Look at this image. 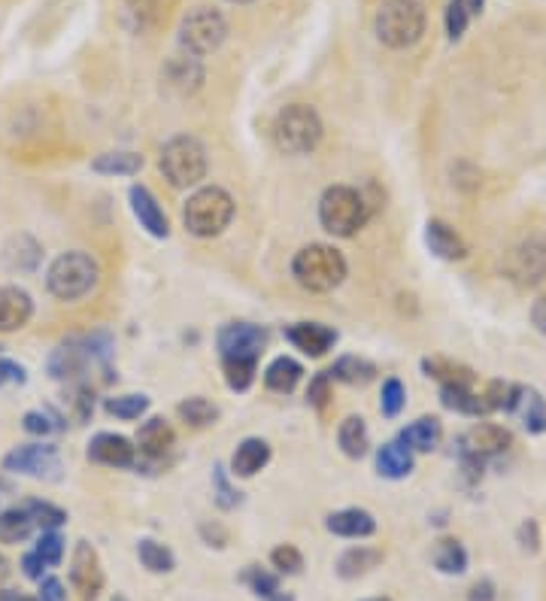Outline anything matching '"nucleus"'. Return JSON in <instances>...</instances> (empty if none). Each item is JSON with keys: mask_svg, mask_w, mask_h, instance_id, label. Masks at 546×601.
I'll list each match as a JSON object with an SVG mask.
<instances>
[{"mask_svg": "<svg viewBox=\"0 0 546 601\" xmlns=\"http://www.w3.org/2000/svg\"><path fill=\"white\" fill-rule=\"evenodd\" d=\"M161 173L173 189H192L206 176V149L194 137H173L161 149Z\"/></svg>", "mask_w": 546, "mask_h": 601, "instance_id": "nucleus-7", "label": "nucleus"}, {"mask_svg": "<svg viewBox=\"0 0 546 601\" xmlns=\"http://www.w3.org/2000/svg\"><path fill=\"white\" fill-rule=\"evenodd\" d=\"M404 401H407V393H404V383L400 380H386L383 383V398H379V410H383V417H398L400 410H404Z\"/></svg>", "mask_w": 546, "mask_h": 601, "instance_id": "nucleus-43", "label": "nucleus"}, {"mask_svg": "<svg viewBox=\"0 0 546 601\" xmlns=\"http://www.w3.org/2000/svg\"><path fill=\"white\" fill-rule=\"evenodd\" d=\"M270 462V447H267V441H261V438H246V441L237 447V453H234V474L237 477H253V474H258L261 468Z\"/></svg>", "mask_w": 546, "mask_h": 601, "instance_id": "nucleus-26", "label": "nucleus"}, {"mask_svg": "<svg viewBox=\"0 0 546 601\" xmlns=\"http://www.w3.org/2000/svg\"><path fill=\"white\" fill-rule=\"evenodd\" d=\"M149 410V398L146 395H119V398H107V414L116 419H140Z\"/></svg>", "mask_w": 546, "mask_h": 601, "instance_id": "nucleus-38", "label": "nucleus"}, {"mask_svg": "<svg viewBox=\"0 0 546 601\" xmlns=\"http://www.w3.org/2000/svg\"><path fill=\"white\" fill-rule=\"evenodd\" d=\"M243 583L253 589L255 595H261V599H274L279 592V577L265 571V568H258V565H249L246 568V575H243Z\"/></svg>", "mask_w": 546, "mask_h": 601, "instance_id": "nucleus-40", "label": "nucleus"}, {"mask_svg": "<svg viewBox=\"0 0 546 601\" xmlns=\"http://www.w3.org/2000/svg\"><path fill=\"white\" fill-rule=\"evenodd\" d=\"M88 459L107 468H133L140 462L137 447L128 438L113 434V431H100V434L92 438V443H88Z\"/></svg>", "mask_w": 546, "mask_h": 601, "instance_id": "nucleus-14", "label": "nucleus"}, {"mask_svg": "<svg viewBox=\"0 0 546 601\" xmlns=\"http://www.w3.org/2000/svg\"><path fill=\"white\" fill-rule=\"evenodd\" d=\"M97 277H100V270H97L95 258L73 249V253H64L49 265L46 286L58 301H79L95 289Z\"/></svg>", "mask_w": 546, "mask_h": 601, "instance_id": "nucleus-5", "label": "nucleus"}, {"mask_svg": "<svg viewBox=\"0 0 546 601\" xmlns=\"http://www.w3.org/2000/svg\"><path fill=\"white\" fill-rule=\"evenodd\" d=\"M131 210L137 222H140V228L152 234V237H168L170 225L168 216H164V210L156 201V195L146 189V185H133L131 189Z\"/></svg>", "mask_w": 546, "mask_h": 601, "instance_id": "nucleus-20", "label": "nucleus"}, {"mask_svg": "<svg viewBox=\"0 0 546 601\" xmlns=\"http://www.w3.org/2000/svg\"><path fill=\"white\" fill-rule=\"evenodd\" d=\"M425 244H428V249H431L437 258H443V261H459V258L468 256L464 240L449 228L447 222L440 219H431L425 225Z\"/></svg>", "mask_w": 546, "mask_h": 601, "instance_id": "nucleus-22", "label": "nucleus"}, {"mask_svg": "<svg viewBox=\"0 0 546 601\" xmlns=\"http://www.w3.org/2000/svg\"><path fill=\"white\" fill-rule=\"evenodd\" d=\"M440 434H443V429H440V422H437L435 417H422L416 419L413 426H407V429L400 431L398 441L407 447V450H416V453H428V450H435L437 443H440Z\"/></svg>", "mask_w": 546, "mask_h": 601, "instance_id": "nucleus-27", "label": "nucleus"}, {"mask_svg": "<svg viewBox=\"0 0 546 601\" xmlns=\"http://www.w3.org/2000/svg\"><path fill=\"white\" fill-rule=\"evenodd\" d=\"M7 383H24V368L10 358H0V386H7Z\"/></svg>", "mask_w": 546, "mask_h": 601, "instance_id": "nucleus-52", "label": "nucleus"}, {"mask_svg": "<svg viewBox=\"0 0 546 601\" xmlns=\"http://www.w3.org/2000/svg\"><path fill=\"white\" fill-rule=\"evenodd\" d=\"M291 273L307 292H334L346 280V258L334 246L310 244L295 256Z\"/></svg>", "mask_w": 546, "mask_h": 601, "instance_id": "nucleus-2", "label": "nucleus"}, {"mask_svg": "<svg viewBox=\"0 0 546 601\" xmlns=\"http://www.w3.org/2000/svg\"><path fill=\"white\" fill-rule=\"evenodd\" d=\"M143 168V155H137V152H104V155H97L92 161V171L104 173V176H133V173H140Z\"/></svg>", "mask_w": 546, "mask_h": 601, "instance_id": "nucleus-30", "label": "nucleus"}, {"mask_svg": "<svg viewBox=\"0 0 546 601\" xmlns=\"http://www.w3.org/2000/svg\"><path fill=\"white\" fill-rule=\"evenodd\" d=\"M231 3H249V0H231Z\"/></svg>", "mask_w": 546, "mask_h": 601, "instance_id": "nucleus-59", "label": "nucleus"}, {"mask_svg": "<svg viewBox=\"0 0 546 601\" xmlns=\"http://www.w3.org/2000/svg\"><path fill=\"white\" fill-rule=\"evenodd\" d=\"M34 532V519L28 516L24 507H12V511H3L0 514V540L3 544H19L28 535Z\"/></svg>", "mask_w": 546, "mask_h": 601, "instance_id": "nucleus-35", "label": "nucleus"}, {"mask_svg": "<svg viewBox=\"0 0 546 601\" xmlns=\"http://www.w3.org/2000/svg\"><path fill=\"white\" fill-rule=\"evenodd\" d=\"M376 471L388 480L407 477L413 471V453L400 441L383 443V447L376 450Z\"/></svg>", "mask_w": 546, "mask_h": 601, "instance_id": "nucleus-24", "label": "nucleus"}, {"mask_svg": "<svg viewBox=\"0 0 546 601\" xmlns=\"http://www.w3.org/2000/svg\"><path fill=\"white\" fill-rule=\"evenodd\" d=\"M24 511H28V516L34 519V526H40L43 532H55V528L67 523V514L49 502H28L24 504Z\"/></svg>", "mask_w": 546, "mask_h": 601, "instance_id": "nucleus-39", "label": "nucleus"}, {"mask_svg": "<svg viewBox=\"0 0 546 601\" xmlns=\"http://www.w3.org/2000/svg\"><path fill=\"white\" fill-rule=\"evenodd\" d=\"M510 280L520 286H537L546 277V246L540 240H525L507 258Z\"/></svg>", "mask_w": 546, "mask_h": 601, "instance_id": "nucleus-13", "label": "nucleus"}, {"mask_svg": "<svg viewBox=\"0 0 546 601\" xmlns=\"http://www.w3.org/2000/svg\"><path fill=\"white\" fill-rule=\"evenodd\" d=\"M34 552L46 562V568H55L64 559V538H61L58 532H43L40 540H36Z\"/></svg>", "mask_w": 546, "mask_h": 601, "instance_id": "nucleus-44", "label": "nucleus"}, {"mask_svg": "<svg viewBox=\"0 0 546 601\" xmlns=\"http://www.w3.org/2000/svg\"><path fill=\"white\" fill-rule=\"evenodd\" d=\"M213 486H216V504L222 507V511H231V507H237V504H240V492L231 486L228 477H225V468L222 465H216V471H213Z\"/></svg>", "mask_w": 546, "mask_h": 601, "instance_id": "nucleus-46", "label": "nucleus"}, {"mask_svg": "<svg viewBox=\"0 0 546 601\" xmlns=\"http://www.w3.org/2000/svg\"><path fill=\"white\" fill-rule=\"evenodd\" d=\"M371 219V204L364 201L358 189L350 185H331L319 201V222L334 237H352Z\"/></svg>", "mask_w": 546, "mask_h": 601, "instance_id": "nucleus-3", "label": "nucleus"}, {"mask_svg": "<svg viewBox=\"0 0 546 601\" xmlns=\"http://www.w3.org/2000/svg\"><path fill=\"white\" fill-rule=\"evenodd\" d=\"M22 422L28 434H52V431L58 429V426L52 422V417L43 414V410H31V414H24Z\"/></svg>", "mask_w": 546, "mask_h": 601, "instance_id": "nucleus-50", "label": "nucleus"}, {"mask_svg": "<svg viewBox=\"0 0 546 601\" xmlns=\"http://www.w3.org/2000/svg\"><path fill=\"white\" fill-rule=\"evenodd\" d=\"M471 601H495V595H492V583H477V587L471 589Z\"/></svg>", "mask_w": 546, "mask_h": 601, "instance_id": "nucleus-56", "label": "nucleus"}, {"mask_svg": "<svg viewBox=\"0 0 546 601\" xmlns=\"http://www.w3.org/2000/svg\"><path fill=\"white\" fill-rule=\"evenodd\" d=\"M422 368L428 371V377H435L443 386L447 383H471V371L461 368V365H452V362H443V358H425Z\"/></svg>", "mask_w": 546, "mask_h": 601, "instance_id": "nucleus-41", "label": "nucleus"}, {"mask_svg": "<svg viewBox=\"0 0 546 601\" xmlns=\"http://www.w3.org/2000/svg\"><path fill=\"white\" fill-rule=\"evenodd\" d=\"M0 601H40V599L24 595V592H15V589H0Z\"/></svg>", "mask_w": 546, "mask_h": 601, "instance_id": "nucleus-58", "label": "nucleus"}, {"mask_svg": "<svg viewBox=\"0 0 546 601\" xmlns=\"http://www.w3.org/2000/svg\"><path fill=\"white\" fill-rule=\"evenodd\" d=\"M231 219H234V197L218 185L197 189L182 207V222L194 237H218L228 228Z\"/></svg>", "mask_w": 546, "mask_h": 601, "instance_id": "nucleus-4", "label": "nucleus"}, {"mask_svg": "<svg viewBox=\"0 0 546 601\" xmlns=\"http://www.w3.org/2000/svg\"><path fill=\"white\" fill-rule=\"evenodd\" d=\"M301 377H303L301 362H295V358L289 356L274 358L265 371L267 389H274V393H291V389L301 383Z\"/></svg>", "mask_w": 546, "mask_h": 601, "instance_id": "nucleus-28", "label": "nucleus"}, {"mask_svg": "<svg viewBox=\"0 0 546 601\" xmlns=\"http://www.w3.org/2000/svg\"><path fill=\"white\" fill-rule=\"evenodd\" d=\"M40 601H67V589L58 577H43L40 580Z\"/></svg>", "mask_w": 546, "mask_h": 601, "instance_id": "nucleus-51", "label": "nucleus"}, {"mask_svg": "<svg viewBox=\"0 0 546 601\" xmlns=\"http://www.w3.org/2000/svg\"><path fill=\"white\" fill-rule=\"evenodd\" d=\"M520 544L525 547V550H537L540 547V538H537V523L534 519H528V523H522L520 528Z\"/></svg>", "mask_w": 546, "mask_h": 601, "instance_id": "nucleus-53", "label": "nucleus"}, {"mask_svg": "<svg viewBox=\"0 0 546 601\" xmlns=\"http://www.w3.org/2000/svg\"><path fill=\"white\" fill-rule=\"evenodd\" d=\"M222 368H225V380L234 393H243L249 389L258 374V362L253 358H222Z\"/></svg>", "mask_w": 546, "mask_h": 601, "instance_id": "nucleus-36", "label": "nucleus"}, {"mask_svg": "<svg viewBox=\"0 0 546 601\" xmlns=\"http://www.w3.org/2000/svg\"><path fill=\"white\" fill-rule=\"evenodd\" d=\"M34 316L31 294L19 286H0V334H10L24 329Z\"/></svg>", "mask_w": 546, "mask_h": 601, "instance_id": "nucleus-17", "label": "nucleus"}, {"mask_svg": "<svg viewBox=\"0 0 546 601\" xmlns=\"http://www.w3.org/2000/svg\"><path fill=\"white\" fill-rule=\"evenodd\" d=\"M456 3H459L461 10H464L468 15H477V13H483L485 0H456Z\"/></svg>", "mask_w": 546, "mask_h": 601, "instance_id": "nucleus-57", "label": "nucleus"}, {"mask_svg": "<svg viewBox=\"0 0 546 601\" xmlns=\"http://www.w3.org/2000/svg\"><path fill=\"white\" fill-rule=\"evenodd\" d=\"M95 356H107V353L95 350V341H67L49 356V374L55 380H76L85 365L95 362Z\"/></svg>", "mask_w": 546, "mask_h": 601, "instance_id": "nucleus-11", "label": "nucleus"}, {"mask_svg": "<svg viewBox=\"0 0 546 601\" xmlns=\"http://www.w3.org/2000/svg\"><path fill=\"white\" fill-rule=\"evenodd\" d=\"M0 258H3V268L12 270V273H31L43 261V246L36 244L31 234H15L7 240Z\"/></svg>", "mask_w": 546, "mask_h": 601, "instance_id": "nucleus-19", "label": "nucleus"}, {"mask_svg": "<svg viewBox=\"0 0 546 601\" xmlns=\"http://www.w3.org/2000/svg\"><path fill=\"white\" fill-rule=\"evenodd\" d=\"M522 410V419H525V429L534 431V434H540V431H546V405L544 398L537 393H525L522 389L520 395V405H516Z\"/></svg>", "mask_w": 546, "mask_h": 601, "instance_id": "nucleus-37", "label": "nucleus"}, {"mask_svg": "<svg viewBox=\"0 0 546 601\" xmlns=\"http://www.w3.org/2000/svg\"><path fill=\"white\" fill-rule=\"evenodd\" d=\"M164 83L173 92H180V95H192L201 88L204 83V64L197 62V55H173L168 64H164Z\"/></svg>", "mask_w": 546, "mask_h": 601, "instance_id": "nucleus-18", "label": "nucleus"}, {"mask_svg": "<svg viewBox=\"0 0 546 601\" xmlns=\"http://www.w3.org/2000/svg\"><path fill=\"white\" fill-rule=\"evenodd\" d=\"M71 583L85 601H92L97 592L104 589V568H100V559H97L95 547L85 544V540H79L76 550H73Z\"/></svg>", "mask_w": 546, "mask_h": 601, "instance_id": "nucleus-12", "label": "nucleus"}, {"mask_svg": "<svg viewBox=\"0 0 546 601\" xmlns=\"http://www.w3.org/2000/svg\"><path fill=\"white\" fill-rule=\"evenodd\" d=\"M328 395H331V374H315L313 383H310V389H307L310 405L322 410V407L328 405Z\"/></svg>", "mask_w": 546, "mask_h": 601, "instance_id": "nucleus-49", "label": "nucleus"}, {"mask_svg": "<svg viewBox=\"0 0 546 601\" xmlns=\"http://www.w3.org/2000/svg\"><path fill=\"white\" fill-rule=\"evenodd\" d=\"M322 140V119L307 104H291L274 119V143L286 155H307Z\"/></svg>", "mask_w": 546, "mask_h": 601, "instance_id": "nucleus-6", "label": "nucleus"}, {"mask_svg": "<svg viewBox=\"0 0 546 601\" xmlns=\"http://www.w3.org/2000/svg\"><path fill=\"white\" fill-rule=\"evenodd\" d=\"M367 601H392V599H367Z\"/></svg>", "mask_w": 546, "mask_h": 601, "instance_id": "nucleus-60", "label": "nucleus"}, {"mask_svg": "<svg viewBox=\"0 0 546 601\" xmlns=\"http://www.w3.org/2000/svg\"><path fill=\"white\" fill-rule=\"evenodd\" d=\"M338 443L343 453L350 455V459H362L367 453V447H371V431L364 426L362 417H350L340 422L338 431Z\"/></svg>", "mask_w": 546, "mask_h": 601, "instance_id": "nucleus-31", "label": "nucleus"}, {"mask_svg": "<svg viewBox=\"0 0 546 601\" xmlns=\"http://www.w3.org/2000/svg\"><path fill=\"white\" fill-rule=\"evenodd\" d=\"M428 15L419 0H383L374 15V31L388 50H410L425 34Z\"/></svg>", "mask_w": 546, "mask_h": 601, "instance_id": "nucleus-1", "label": "nucleus"}, {"mask_svg": "<svg viewBox=\"0 0 546 601\" xmlns=\"http://www.w3.org/2000/svg\"><path fill=\"white\" fill-rule=\"evenodd\" d=\"M532 320H534V325H537V332L546 334V298H540V301L534 304Z\"/></svg>", "mask_w": 546, "mask_h": 601, "instance_id": "nucleus-55", "label": "nucleus"}, {"mask_svg": "<svg viewBox=\"0 0 546 601\" xmlns=\"http://www.w3.org/2000/svg\"><path fill=\"white\" fill-rule=\"evenodd\" d=\"M3 468L12 471V474H24V477L58 480L61 459L58 450L49 447V443H24V447H15V450L3 459Z\"/></svg>", "mask_w": 546, "mask_h": 601, "instance_id": "nucleus-9", "label": "nucleus"}, {"mask_svg": "<svg viewBox=\"0 0 546 601\" xmlns=\"http://www.w3.org/2000/svg\"><path fill=\"white\" fill-rule=\"evenodd\" d=\"M225 37H228V22L213 7H197L182 19L180 43L189 55H210L225 43Z\"/></svg>", "mask_w": 546, "mask_h": 601, "instance_id": "nucleus-8", "label": "nucleus"}, {"mask_svg": "<svg viewBox=\"0 0 546 601\" xmlns=\"http://www.w3.org/2000/svg\"><path fill=\"white\" fill-rule=\"evenodd\" d=\"M71 407L73 417L79 419V422L92 417V410H95V395H92V389H88L85 383H76L71 389Z\"/></svg>", "mask_w": 546, "mask_h": 601, "instance_id": "nucleus-47", "label": "nucleus"}, {"mask_svg": "<svg viewBox=\"0 0 546 601\" xmlns=\"http://www.w3.org/2000/svg\"><path fill=\"white\" fill-rule=\"evenodd\" d=\"M328 532H334L340 538H367L374 535L376 523L374 516L362 511V507H346V511H338V514L328 516Z\"/></svg>", "mask_w": 546, "mask_h": 601, "instance_id": "nucleus-23", "label": "nucleus"}, {"mask_svg": "<svg viewBox=\"0 0 546 601\" xmlns=\"http://www.w3.org/2000/svg\"><path fill=\"white\" fill-rule=\"evenodd\" d=\"M270 562H274V568L282 571V575H298L303 568V556L301 550H295L291 544H282V547H277V550L270 552Z\"/></svg>", "mask_w": 546, "mask_h": 601, "instance_id": "nucleus-45", "label": "nucleus"}, {"mask_svg": "<svg viewBox=\"0 0 546 601\" xmlns=\"http://www.w3.org/2000/svg\"><path fill=\"white\" fill-rule=\"evenodd\" d=\"M180 417L189 422V426H194V429H204V426H210L213 419L218 417V410L206 398H189V401H182L180 405Z\"/></svg>", "mask_w": 546, "mask_h": 601, "instance_id": "nucleus-42", "label": "nucleus"}, {"mask_svg": "<svg viewBox=\"0 0 546 601\" xmlns=\"http://www.w3.org/2000/svg\"><path fill=\"white\" fill-rule=\"evenodd\" d=\"M334 380L346 383V386H367L376 377V365L367 358L358 356H343L334 362V368L328 371Z\"/></svg>", "mask_w": 546, "mask_h": 601, "instance_id": "nucleus-32", "label": "nucleus"}, {"mask_svg": "<svg viewBox=\"0 0 546 601\" xmlns=\"http://www.w3.org/2000/svg\"><path fill=\"white\" fill-rule=\"evenodd\" d=\"M379 562H383V552L374 550V547H352L338 559V575L343 580H355V577L367 575Z\"/></svg>", "mask_w": 546, "mask_h": 601, "instance_id": "nucleus-29", "label": "nucleus"}, {"mask_svg": "<svg viewBox=\"0 0 546 601\" xmlns=\"http://www.w3.org/2000/svg\"><path fill=\"white\" fill-rule=\"evenodd\" d=\"M468 19H471V15L464 13V10H461L456 0H449V7H447V34H449V40H459L461 34L468 31Z\"/></svg>", "mask_w": 546, "mask_h": 601, "instance_id": "nucleus-48", "label": "nucleus"}, {"mask_svg": "<svg viewBox=\"0 0 546 601\" xmlns=\"http://www.w3.org/2000/svg\"><path fill=\"white\" fill-rule=\"evenodd\" d=\"M137 556H140V562H143L146 571H152V575H168V571H173V565H176L173 552H170L164 544H158V540L149 538L137 544Z\"/></svg>", "mask_w": 546, "mask_h": 601, "instance_id": "nucleus-34", "label": "nucleus"}, {"mask_svg": "<svg viewBox=\"0 0 546 601\" xmlns=\"http://www.w3.org/2000/svg\"><path fill=\"white\" fill-rule=\"evenodd\" d=\"M216 344L222 358H253V362H258L267 344V334L265 329L249 325V322H231L218 332Z\"/></svg>", "mask_w": 546, "mask_h": 601, "instance_id": "nucleus-10", "label": "nucleus"}, {"mask_svg": "<svg viewBox=\"0 0 546 601\" xmlns=\"http://www.w3.org/2000/svg\"><path fill=\"white\" fill-rule=\"evenodd\" d=\"M435 565L437 571H443V575H464L468 571V550L452 538L437 540Z\"/></svg>", "mask_w": 546, "mask_h": 601, "instance_id": "nucleus-33", "label": "nucleus"}, {"mask_svg": "<svg viewBox=\"0 0 546 601\" xmlns=\"http://www.w3.org/2000/svg\"><path fill=\"white\" fill-rule=\"evenodd\" d=\"M22 568H24V575L28 577H34V580H43V571H46V562L36 556V552H28L22 559Z\"/></svg>", "mask_w": 546, "mask_h": 601, "instance_id": "nucleus-54", "label": "nucleus"}, {"mask_svg": "<svg viewBox=\"0 0 546 601\" xmlns=\"http://www.w3.org/2000/svg\"><path fill=\"white\" fill-rule=\"evenodd\" d=\"M440 401L449 410L456 414H468V417H480V414H489V405H485L483 395L471 393L468 383H447L443 393H440Z\"/></svg>", "mask_w": 546, "mask_h": 601, "instance_id": "nucleus-25", "label": "nucleus"}, {"mask_svg": "<svg viewBox=\"0 0 546 601\" xmlns=\"http://www.w3.org/2000/svg\"><path fill=\"white\" fill-rule=\"evenodd\" d=\"M116 601H128V599H116Z\"/></svg>", "mask_w": 546, "mask_h": 601, "instance_id": "nucleus-61", "label": "nucleus"}, {"mask_svg": "<svg viewBox=\"0 0 546 601\" xmlns=\"http://www.w3.org/2000/svg\"><path fill=\"white\" fill-rule=\"evenodd\" d=\"M173 443H176V434L170 429V422H164L161 417L146 419L143 426H140V431H137V450H140L137 455H146V459H152V462L164 459Z\"/></svg>", "mask_w": 546, "mask_h": 601, "instance_id": "nucleus-21", "label": "nucleus"}, {"mask_svg": "<svg viewBox=\"0 0 546 601\" xmlns=\"http://www.w3.org/2000/svg\"><path fill=\"white\" fill-rule=\"evenodd\" d=\"M510 431L501 429V426H492V422H480L473 426L464 438H461V455L464 459H477V462H485L489 455H497L501 450L510 447Z\"/></svg>", "mask_w": 546, "mask_h": 601, "instance_id": "nucleus-15", "label": "nucleus"}, {"mask_svg": "<svg viewBox=\"0 0 546 601\" xmlns=\"http://www.w3.org/2000/svg\"><path fill=\"white\" fill-rule=\"evenodd\" d=\"M286 341H289L295 350H301L307 356H325L331 346L338 344V332L328 329L322 322H298V325H289L286 329Z\"/></svg>", "mask_w": 546, "mask_h": 601, "instance_id": "nucleus-16", "label": "nucleus"}]
</instances>
